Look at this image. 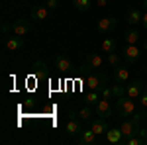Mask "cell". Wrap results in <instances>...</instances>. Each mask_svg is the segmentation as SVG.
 <instances>
[{"mask_svg": "<svg viewBox=\"0 0 147 145\" xmlns=\"http://www.w3.org/2000/svg\"><path fill=\"white\" fill-rule=\"evenodd\" d=\"M141 51H139V45H122V59H124V65H134L139 61Z\"/></svg>", "mask_w": 147, "mask_h": 145, "instance_id": "obj_2", "label": "cell"}, {"mask_svg": "<svg viewBox=\"0 0 147 145\" xmlns=\"http://www.w3.org/2000/svg\"><path fill=\"white\" fill-rule=\"evenodd\" d=\"M96 6L98 8H106L108 6V0H96Z\"/></svg>", "mask_w": 147, "mask_h": 145, "instance_id": "obj_29", "label": "cell"}, {"mask_svg": "<svg viewBox=\"0 0 147 145\" xmlns=\"http://www.w3.org/2000/svg\"><path fill=\"white\" fill-rule=\"evenodd\" d=\"M114 82H122L125 84L129 80V65H120V67L114 69Z\"/></svg>", "mask_w": 147, "mask_h": 145, "instance_id": "obj_15", "label": "cell"}, {"mask_svg": "<svg viewBox=\"0 0 147 145\" xmlns=\"http://www.w3.org/2000/svg\"><path fill=\"white\" fill-rule=\"evenodd\" d=\"M24 47H26V39H24L22 35H12V37H8L6 39V49L8 51H12V53H16V51H22Z\"/></svg>", "mask_w": 147, "mask_h": 145, "instance_id": "obj_9", "label": "cell"}, {"mask_svg": "<svg viewBox=\"0 0 147 145\" xmlns=\"http://www.w3.org/2000/svg\"><path fill=\"white\" fill-rule=\"evenodd\" d=\"M100 96H102V98H106V100H112V98H114L112 88H110V86H102V90H100Z\"/></svg>", "mask_w": 147, "mask_h": 145, "instance_id": "obj_27", "label": "cell"}, {"mask_svg": "<svg viewBox=\"0 0 147 145\" xmlns=\"http://www.w3.org/2000/svg\"><path fill=\"white\" fill-rule=\"evenodd\" d=\"M137 127H139V125H137L131 118H124L122 123H120V129H122V134H124L125 139H127V137H131V135H136Z\"/></svg>", "mask_w": 147, "mask_h": 145, "instance_id": "obj_13", "label": "cell"}, {"mask_svg": "<svg viewBox=\"0 0 147 145\" xmlns=\"http://www.w3.org/2000/svg\"><path fill=\"white\" fill-rule=\"evenodd\" d=\"M122 53H116V51H112V53H106V63L110 65L112 69H116V67H120L122 65Z\"/></svg>", "mask_w": 147, "mask_h": 145, "instance_id": "obj_20", "label": "cell"}, {"mask_svg": "<svg viewBox=\"0 0 147 145\" xmlns=\"http://www.w3.org/2000/svg\"><path fill=\"white\" fill-rule=\"evenodd\" d=\"M137 102H139V108H141V110H147V84H145V90L139 94Z\"/></svg>", "mask_w": 147, "mask_h": 145, "instance_id": "obj_26", "label": "cell"}, {"mask_svg": "<svg viewBox=\"0 0 147 145\" xmlns=\"http://www.w3.org/2000/svg\"><path fill=\"white\" fill-rule=\"evenodd\" d=\"M116 49H118L116 39H112V37H106V39L102 41V51H104V53H112V51H116Z\"/></svg>", "mask_w": 147, "mask_h": 145, "instance_id": "obj_23", "label": "cell"}, {"mask_svg": "<svg viewBox=\"0 0 147 145\" xmlns=\"http://www.w3.org/2000/svg\"><path fill=\"white\" fill-rule=\"evenodd\" d=\"M141 10L147 12V0H143V4H141Z\"/></svg>", "mask_w": 147, "mask_h": 145, "instance_id": "obj_31", "label": "cell"}, {"mask_svg": "<svg viewBox=\"0 0 147 145\" xmlns=\"http://www.w3.org/2000/svg\"><path fill=\"white\" fill-rule=\"evenodd\" d=\"M96 28H98L100 34H110L118 28V20L116 18H102V20H98Z\"/></svg>", "mask_w": 147, "mask_h": 145, "instance_id": "obj_11", "label": "cell"}, {"mask_svg": "<svg viewBox=\"0 0 147 145\" xmlns=\"http://www.w3.org/2000/svg\"><path fill=\"white\" fill-rule=\"evenodd\" d=\"M55 67L59 69V73H69V71H73V63L67 55L61 53V55L55 57Z\"/></svg>", "mask_w": 147, "mask_h": 145, "instance_id": "obj_17", "label": "cell"}, {"mask_svg": "<svg viewBox=\"0 0 147 145\" xmlns=\"http://www.w3.org/2000/svg\"><path fill=\"white\" fill-rule=\"evenodd\" d=\"M86 65L90 69H102L106 65V59H104L100 53H88V55H86Z\"/></svg>", "mask_w": 147, "mask_h": 145, "instance_id": "obj_18", "label": "cell"}, {"mask_svg": "<svg viewBox=\"0 0 147 145\" xmlns=\"http://www.w3.org/2000/svg\"><path fill=\"white\" fill-rule=\"evenodd\" d=\"M94 114H96L98 118H106V120H110V118L114 116V110H112V104H110V100L100 98V102L94 106Z\"/></svg>", "mask_w": 147, "mask_h": 145, "instance_id": "obj_4", "label": "cell"}, {"mask_svg": "<svg viewBox=\"0 0 147 145\" xmlns=\"http://www.w3.org/2000/svg\"><path fill=\"white\" fill-rule=\"evenodd\" d=\"M75 116H77V114H73V112H71L67 123H65V134H67V135H73V137H77V135L82 132V125H80L79 120H75Z\"/></svg>", "mask_w": 147, "mask_h": 145, "instance_id": "obj_7", "label": "cell"}, {"mask_svg": "<svg viewBox=\"0 0 147 145\" xmlns=\"http://www.w3.org/2000/svg\"><path fill=\"white\" fill-rule=\"evenodd\" d=\"M73 6L79 12H88L92 6V0H73Z\"/></svg>", "mask_w": 147, "mask_h": 145, "instance_id": "obj_24", "label": "cell"}, {"mask_svg": "<svg viewBox=\"0 0 147 145\" xmlns=\"http://www.w3.org/2000/svg\"><path fill=\"white\" fill-rule=\"evenodd\" d=\"M110 88H112L114 100H116V98H120V96H125V84H122V82H114Z\"/></svg>", "mask_w": 147, "mask_h": 145, "instance_id": "obj_25", "label": "cell"}, {"mask_svg": "<svg viewBox=\"0 0 147 145\" xmlns=\"http://www.w3.org/2000/svg\"><path fill=\"white\" fill-rule=\"evenodd\" d=\"M45 6L49 8V10H55V8H59V0H47Z\"/></svg>", "mask_w": 147, "mask_h": 145, "instance_id": "obj_28", "label": "cell"}, {"mask_svg": "<svg viewBox=\"0 0 147 145\" xmlns=\"http://www.w3.org/2000/svg\"><path fill=\"white\" fill-rule=\"evenodd\" d=\"M145 71H147V69H145Z\"/></svg>", "mask_w": 147, "mask_h": 145, "instance_id": "obj_34", "label": "cell"}, {"mask_svg": "<svg viewBox=\"0 0 147 145\" xmlns=\"http://www.w3.org/2000/svg\"><path fill=\"white\" fill-rule=\"evenodd\" d=\"M124 134H122V129L120 127H110L108 132H106V143L110 145H124Z\"/></svg>", "mask_w": 147, "mask_h": 145, "instance_id": "obj_8", "label": "cell"}, {"mask_svg": "<svg viewBox=\"0 0 147 145\" xmlns=\"http://www.w3.org/2000/svg\"><path fill=\"white\" fill-rule=\"evenodd\" d=\"M141 18H143V10L141 8H129L125 12V22L129 24L131 28L137 26V24H141Z\"/></svg>", "mask_w": 147, "mask_h": 145, "instance_id": "obj_16", "label": "cell"}, {"mask_svg": "<svg viewBox=\"0 0 147 145\" xmlns=\"http://www.w3.org/2000/svg\"><path fill=\"white\" fill-rule=\"evenodd\" d=\"M137 110V104L134 98H129V96H120V98H116V114L120 116V118H129V116H134V112Z\"/></svg>", "mask_w": 147, "mask_h": 145, "instance_id": "obj_1", "label": "cell"}, {"mask_svg": "<svg viewBox=\"0 0 147 145\" xmlns=\"http://www.w3.org/2000/svg\"><path fill=\"white\" fill-rule=\"evenodd\" d=\"M100 92H98V90H90V92H88V94H86V96H84V104H88V106H92V108H94V106H96V104H98V102H100Z\"/></svg>", "mask_w": 147, "mask_h": 145, "instance_id": "obj_21", "label": "cell"}, {"mask_svg": "<svg viewBox=\"0 0 147 145\" xmlns=\"http://www.w3.org/2000/svg\"><path fill=\"white\" fill-rule=\"evenodd\" d=\"M84 82H86V86H88L90 90H102V86H106V80H104V77H102V75H94V73L86 75Z\"/></svg>", "mask_w": 147, "mask_h": 145, "instance_id": "obj_10", "label": "cell"}, {"mask_svg": "<svg viewBox=\"0 0 147 145\" xmlns=\"http://www.w3.org/2000/svg\"><path fill=\"white\" fill-rule=\"evenodd\" d=\"M75 141H77L79 145H92V143H98L100 139H98V135L88 127V129H82V132L75 137Z\"/></svg>", "mask_w": 147, "mask_h": 145, "instance_id": "obj_5", "label": "cell"}, {"mask_svg": "<svg viewBox=\"0 0 147 145\" xmlns=\"http://www.w3.org/2000/svg\"><path fill=\"white\" fill-rule=\"evenodd\" d=\"M145 90V82L143 80H139V78H136V80H127L125 82V96H129V98H134V100H137L139 98V94Z\"/></svg>", "mask_w": 147, "mask_h": 145, "instance_id": "obj_3", "label": "cell"}, {"mask_svg": "<svg viewBox=\"0 0 147 145\" xmlns=\"http://www.w3.org/2000/svg\"><path fill=\"white\" fill-rule=\"evenodd\" d=\"M139 32H137L136 28H131V30H127L125 32V35H124V43L125 45H137L139 43Z\"/></svg>", "mask_w": 147, "mask_h": 145, "instance_id": "obj_19", "label": "cell"}, {"mask_svg": "<svg viewBox=\"0 0 147 145\" xmlns=\"http://www.w3.org/2000/svg\"><path fill=\"white\" fill-rule=\"evenodd\" d=\"M77 116H79L80 120H90L92 116H96V114H94V108H92V106L84 104V106H82V108L77 112Z\"/></svg>", "mask_w": 147, "mask_h": 145, "instance_id": "obj_22", "label": "cell"}, {"mask_svg": "<svg viewBox=\"0 0 147 145\" xmlns=\"http://www.w3.org/2000/svg\"><path fill=\"white\" fill-rule=\"evenodd\" d=\"M90 129L94 132L96 135H106V132L110 129V125H108V120L106 118H94L92 120V123H90Z\"/></svg>", "mask_w": 147, "mask_h": 145, "instance_id": "obj_12", "label": "cell"}, {"mask_svg": "<svg viewBox=\"0 0 147 145\" xmlns=\"http://www.w3.org/2000/svg\"><path fill=\"white\" fill-rule=\"evenodd\" d=\"M30 16H32V20H35V22H45L47 18H49V8H47L45 4H35V6H32V10H30Z\"/></svg>", "mask_w": 147, "mask_h": 145, "instance_id": "obj_6", "label": "cell"}, {"mask_svg": "<svg viewBox=\"0 0 147 145\" xmlns=\"http://www.w3.org/2000/svg\"><path fill=\"white\" fill-rule=\"evenodd\" d=\"M30 30H32V22H28V20H16V22L12 24V34L16 35H28L30 34Z\"/></svg>", "mask_w": 147, "mask_h": 145, "instance_id": "obj_14", "label": "cell"}, {"mask_svg": "<svg viewBox=\"0 0 147 145\" xmlns=\"http://www.w3.org/2000/svg\"><path fill=\"white\" fill-rule=\"evenodd\" d=\"M145 51H147V41H145Z\"/></svg>", "mask_w": 147, "mask_h": 145, "instance_id": "obj_33", "label": "cell"}, {"mask_svg": "<svg viewBox=\"0 0 147 145\" xmlns=\"http://www.w3.org/2000/svg\"><path fill=\"white\" fill-rule=\"evenodd\" d=\"M145 120H147V110H145Z\"/></svg>", "mask_w": 147, "mask_h": 145, "instance_id": "obj_32", "label": "cell"}, {"mask_svg": "<svg viewBox=\"0 0 147 145\" xmlns=\"http://www.w3.org/2000/svg\"><path fill=\"white\" fill-rule=\"evenodd\" d=\"M141 26L147 30V12H143V18H141Z\"/></svg>", "mask_w": 147, "mask_h": 145, "instance_id": "obj_30", "label": "cell"}]
</instances>
